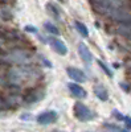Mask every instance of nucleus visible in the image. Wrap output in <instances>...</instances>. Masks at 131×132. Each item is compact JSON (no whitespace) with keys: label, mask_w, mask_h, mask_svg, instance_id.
I'll use <instances>...</instances> for the list:
<instances>
[{"label":"nucleus","mask_w":131,"mask_h":132,"mask_svg":"<svg viewBox=\"0 0 131 132\" xmlns=\"http://www.w3.org/2000/svg\"><path fill=\"white\" fill-rule=\"evenodd\" d=\"M94 9L118 24L130 23L131 15L127 12L128 0H90Z\"/></svg>","instance_id":"obj_1"},{"label":"nucleus","mask_w":131,"mask_h":132,"mask_svg":"<svg viewBox=\"0 0 131 132\" xmlns=\"http://www.w3.org/2000/svg\"><path fill=\"white\" fill-rule=\"evenodd\" d=\"M74 116L77 118L80 122H90L94 118L91 110L87 106H85L83 103H80V102H77L74 104Z\"/></svg>","instance_id":"obj_2"},{"label":"nucleus","mask_w":131,"mask_h":132,"mask_svg":"<svg viewBox=\"0 0 131 132\" xmlns=\"http://www.w3.org/2000/svg\"><path fill=\"white\" fill-rule=\"evenodd\" d=\"M57 120V112L56 111H45V112H41L37 116V123L42 124V126H48L52 124Z\"/></svg>","instance_id":"obj_3"},{"label":"nucleus","mask_w":131,"mask_h":132,"mask_svg":"<svg viewBox=\"0 0 131 132\" xmlns=\"http://www.w3.org/2000/svg\"><path fill=\"white\" fill-rule=\"evenodd\" d=\"M66 73L70 77V79H73V82L83 83L86 81V77H85L83 71L77 69V68H72V66H69V68H66Z\"/></svg>","instance_id":"obj_4"},{"label":"nucleus","mask_w":131,"mask_h":132,"mask_svg":"<svg viewBox=\"0 0 131 132\" xmlns=\"http://www.w3.org/2000/svg\"><path fill=\"white\" fill-rule=\"evenodd\" d=\"M68 89L69 91L72 93V95H74L75 98H80V99H83L87 96V93L85 89H82V87L77 83V82H70L68 83Z\"/></svg>","instance_id":"obj_5"},{"label":"nucleus","mask_w":131,"mask_h":132,"mask_svg":"<svg viewBox=\"0 0 131 132\" xmlns=\"http://www.w3.org/2000/svg\"><path fill=\"white\" fill-rule=\"evenodd\" d=\"M78 53H80L82 61H83L86 65H90V63H91V61H93L91 52L89 50V48H87L83 42H80V44H78Z\"/></svg>","instance_id":"obj_6"},{"label":"nucleus","mask_w":131,"mask_h":132,"mask_svg":"<svg viewBox=\"0 0 131 132\" xmlns=\"http://www.w3.org/2000/svg\"><path fill=\"white\" fill-rule=\"evenodd\" d=\"M50 45L52 48L56 50L60 56H66V53H68V48L65 46V44L60 40V38H52L50 41Z\"/></svg>","instance_id":"obj_7"},{"label":"nucleus","mask_w":131,"mask_h":132,"mask_svg":"<svg viewBox=\"0 0 131 132\" xmlns=\"http://www.w3.org/2000/svg\"><path fill=\"white\" fill-rule=\"evenodd\" d=\"M118 33L121 36L131 40V21L130 23H122L118 24Z\"/></svg>","instance_id":"obj_8"},{"label":"nucleus","mask_w":131,"mask_h":132,"mask_svg":"<svg viewBox=\"0 0 131 132\" xmlns=\"http://www.w3.org/2000/svg\"><path fill=\"white\" fill-rule=\"evenodd\" d=\"M94 93H95L97 98L101 99L102 102H106L107 99H109L107 90L105 89V86H102V85H95V86H94Z\"/></svg>","instance_id":"obj_9"},{"label":"nucleus","mask_w":131,"mask_h":132,"mask_svg":"<svg viewBox=\"0 0 131 132\" xmlns=\"http://www.w3.org/2000/svg\"><path fill=\"white\" fill-rule=\"evenodd\" d=\"M74 25H75V29L78 30V33L82 37H87V36H89V30H87V28L82 23H80V21H74Z\"/></svg>","instance_id":"obj_10"},{"label":"nucleus","mask_w":131,"mask_h":132,"mask_svg":"<svg viewBox=\"0 0 131 132\" xmlns=\"http://www.w3.org/2000/svg\"><path fill=\"white\" fill-rule=\"evenodd\" d=\"M44 28H45L49 33H52V35H54V36H58L60 35V30H58V28L57 27H54L52 23H45L44 24Z\"/></svg>","instance_id":"obj_11"},{"label":"nucleus","mask_w":131,"mask_h":132,"mask_svg":"<svg viewBox=\"0 0 131 132\" xmlns=\"http://www.w3.org/2000/svg\"><path fill=\"white\" fill-rule=\"evenodd\" d=\"M47 8H48V11H50V15H52L54 19H57V20L60 19V13H58V11H57V8L54 7L53 4H50V3H49V4H47Z\"/></svg>","instance_id":"obj_12"},{"label":"nucleus","mask_w":131,"mask_h":132,"mask_svg":"<svg viewBox=\"0 0 131 132\" xmlns=\"http://www.w3.org/2000/svg\"><path fill=\"white\" fill-rule=\"evenodd\" d=\"M97 63L99 65V68H101V69H102V70H103V71H105V73H106V74H107V75L111 78V77H113V71H111L110 69H109V68H107V66H106V65H105L101 60H98V61H97Z\"/></svg>","instance_id":"obj_13"},{"label":"nucleus","mask_w":131,"mask_h":132,"mask_svg":"<svg viewBox=\"0 0 131 132\" xmlns=\"http://www.w3.org/2000/svg\"><path fill=\"white\" fill-rule=\"evenodd\" d=\"M25 30H27V32H32V33H37V32H38L36 27H32V25H27V27H25Z\"/></svg>","instance_id":"obj_14"},{"label":"nucleus","mask_w":131,"mask_h":132,"mask_svg":"<svg viewBox=\"0 0 131 132\" xmlns=\"http://www.w3.org/2000/svg\"><path fill=\"white\" fill-rule=\"evenodd\" d=\"M113 114L117 116V119H118V120H125V116H123L121 112H118L117 110H114V111H113Z\"/></svg>","instance_id":"obj_15"},{"label":"nucleus","mask_w":131,"mask_h":132,"mask_svg":"<svg viewBox=\"0 0 131 132\" xmlns=\"http://www.w3.org/2000/svg\"><path fill=\"white\" fill-rule=\"evenodd\" d=\"M123 122L126 123V126L128 127V128H131V118L130 116H125V120Z\"/></svg>","instance_id":"obj_16"},{"label":"nucleus","mask_w":131,"mask_h":132,"mask_svg":"<svg viewBox=\"0 0 131 132\" xmlns=\"http://www.w3.org/2000/svg\"><path fill=\"white\" fill-rule=\"evenodd\" d=\"M127 49H128V50L131 52V42H130V44H128V45H127Z\"/></svg>","instance_id":"obj_17"},{"label":"nucleus","mask_w":131,"mask_h":132,"mask_svg":"<svg viewBox=\"0 0 131 132\" xmlns=\"http://www.w3.org/2000/svg\"><path fill=\"white\" fill-rule=\"evenodd\" d=\"M58 2H61V3H64V2H65V0H58Z\"/></svg>","instance_id":"obj_18"},{"label":"nucleus","mask_w":131,"mask_h":132,"mask_svg":"<svg viewBox=\"0 0 131 132\" xmlns=\"http://www.w3.org/2000/svg\"><path fill=\"white\" fill-rule=\"evenodd\" d=\"M53 132H62V131H53Z\"/></svg>","instance_id":"obj_19"},{"label":"nucleus","mask_w":131,"mask_h":132,"mask_svg":"<svg viewBox=\"0 0 131 132\" xmlns=\"http://www.w3.org/2000/svg\"><path fill=\"white\" fill-rule=\"evenodd\" d=\"M130 66H131V61H130Z\"/></svg>","instance_id":"obj_20"}]
</instances>
